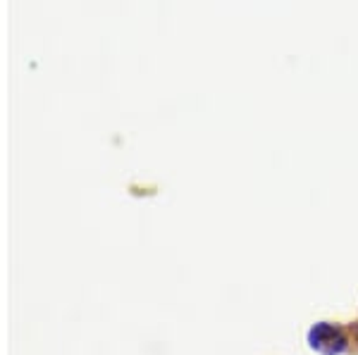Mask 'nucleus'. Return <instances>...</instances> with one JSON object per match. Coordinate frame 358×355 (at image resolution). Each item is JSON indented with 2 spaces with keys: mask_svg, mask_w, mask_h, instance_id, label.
Returning <instances> with one entry per match:
<instances>
[{
  "mask_svg": "<svg viewBox=\"0 0 358 355\" xmlns=\"http://www.w3.org/2000/svg\"><path fill=\"white\" fill-rule=\"evenodd\" d=\"M308 346L320 355H342L349 346V339L339 324L315 322L308 331Z\"/></svg>",
  "mask_w": 358,
  "mask_h": 355,
  "instance_id": "f257e3e1",
  "label": "nucleus"
}]
</instances>
